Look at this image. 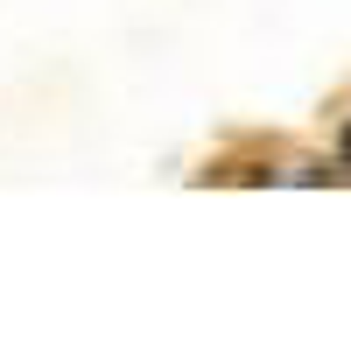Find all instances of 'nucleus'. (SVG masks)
I'll use <instances>...</instances> for the list:
<instances>
[{"instance_id":"nucleus-1","label":"nucleus","mask_w":351,"mask_h":351,"mask_svg":"<svg viewBox=\"0 0 351 351\" xmlns=\"http://www.w3.org/2000/svg\"><path fill=\"white\" fill-rule=\"evenodd\" d=\"M337 162L351 169V120H344V134H337Z\"/></svg>"}]
</instances>
